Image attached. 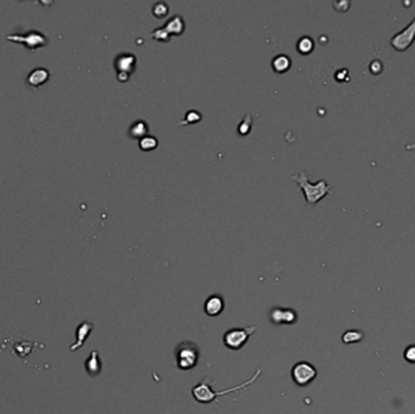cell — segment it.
Returning <instances> with one entry per match:
<instances>
[{"instance_id": "cell-1", "label": "cell", "mask_w": 415, "mask_h": 414, "mask_svg": "<svg viewBox=\"0 0 415 414\" xmlns=\"http://www.w3.org/2000/svg\"><path fill=\"white\" fill-rule=\"evenodd\" d=\"M262 372V368H259V369L255 372V374L252 375L251 378H250L248 381L243 382V384L238 385V386L232 387V389H228V390H223V391H214L213 389H211V384L210 381H208V379H204L203 381H200L199 384H197L196 386L192 387V396H193L194 401L198 402V403H203V404H208V403H220V402L217 401V397L218 396H223V395H227L231 394V392L233 391H238V390H242L245 389L247 386H249L250 384H252V382L255 381V380L257 379V378L260 377V374H261Z\"/></svg>"}, {"instance_id": "cell-2", "label": "cell", "mask_w": 415, "mask_h": 414, "mask_svg": "<svg viewBox=\"0 0 415 414\" xmlns=\"http://www.w3.org/2000/svg\"><path fill=\"white\" fill-rule=\"evenodd\" d=\"M293 181H295L299 185V187L302 190L305 199L308 205H315V203L319 202L320 199L329 195L332 191V186L327 182L325 180H319L315 183L310 182L308 178L306 176L305 171H300L299 174H294L290 176Z\"/></svg>"}, {"instance_id": "cell-3", "label": "cell", "mask_w": 415, "mask_h": 414, "mask_svg": "<svg viewBox=\"0 0 415 414\" xmlns=\"http://www.w3.org/2000/svg\"><path fill=\"white\" fill-rule=\"evenodd\" d=\"M177 368L181 370H191L199 361V348L192 341H182L175 348Z\"/></svg>"}, {"instance_id": "cell-4", "label": "cell", "mask_w": 415, "mask_h": 414, "mask_svg": "<svg viewBox=\"0 0 415 414\" xmlns=\"http://www.w3.org/2000/svg\"><path fill=\"white\" fill-rule=\"evenodd\" d=\"M256 326L247 327V328H233L223 334V344L226 348L231 350H239L249 340L250 335H252L256 331Z\"/></svg>"}, {"instance_id": "cell-5", "label": "cell", "mask_w": 415, "mask_h": 414, "mask_svg": "<svg viewBox=\"0 0 415 414\" xmlns=\"http://www.w3.org/2000/svg\"><path fill=\"white\" fill-rule=\"evenodd\" d=\"M415 42V16L412 20V22L408 26H405L403 30L396 33L390 40V44L396 51H405L409 49Z\"/></svg>"}, {"instance_id": "cell-6", "label": "cell", "mask_w": 415, "mask_h": 414, "mask_svg": "<svg viewBox=\"0 0 415 414\" xmlns=\"http://www.w3.org/2000/svg\"><path fill=\"white\" fill-rule=\"evenodd\" d=\"M317 377V370L311 363L299 362L291 368V378L299 386H306Z\"/></svg>"}, {"instance_id": "cell-7", "label": "cell", "mask_w": 415, "mask_h": 414, "mask_svg": "<svg viewBox=\"0 0 415 414\" xmlns=\"http://www.w3.org/2000/svg\"><path fill=\"white\" fill-rule=\"evenodd\" d=\"M136 66V57L135 55L129 54V52H123L119 54L114 60V67L116 69V77L118 81L126 82L130 78L131 73L133 72Z\"/></svg>"}, {"instance_id": "cell-8", "label": "cell", "mask_w": 415, "mask_h": 414, "mask_svg": "<svg viewBox=\"0 0 415 414\" xmlns=\"http://www.w3.org/2000/svg\"><path fill=\"white\" fill-rule=\"evenodd\" d=\"M7 39L14 40V42L23 43V44L31 50H35L36 48L43 47V45H45L46 43H48V39H46L45 37H43V35L35 32H31L29 34H27L26 37H22V35H7Z\"/></svg>"}, {"instance_id": "cell-9", "label": "cell", "mask_w": 415, "mask_h": 414, "mask_svg": "<svg viewBox=\"0 0 415 414\" xmlns=\"http://www.w3.org/2000/svg\"><path fill=\"white\" fill-rule=\"evenodd\" d=\"M271 319L276 324H293L298 319V315L288 307H274L271 311Z\"/></svg>"}, {"instance_id": "cell-10", "label": "cell", "mask_w": 415, "mask_h": 414, "mask_svg": "<svg viewBox=\"0 0 415 414\" xmlns=\"http://www.w3.org/2000/svg\"><path fill=\"white\" fill-rule=\"evenodd\" d=\"M223 309H225V301L220 295H210L204 304V311L210 317L218 316Z\"/></svg>"}, {"instance_id": "cell-11", "label": "cell", "mask_w": 415, "mask_h": 414, "mask_svg": "<svg viewBox=\"0 0 415 414\" xmlns=\"http://www.w3.org/2000/svg\"><path fill=\"white\" fill-rule=\"evenodd\" d=\"M163 27L169 32L170 35H180L183 33L184 31V22L183 18L180 15H175L174 17H171L170 20L166 21Z\"/></svg>"}, {"instance_id": "cell-12", "label": "cell", "mask_w": 415, "mask_h": 414, "mask_svg": "<svg viewBox=\"0 0 415 414\" xmlns=\"http://www.w3.org/2000/svg\"><path fill=\"white\" fill-rule=\"evenodd\" d=\"M48 79H49V72L46 71L45 68H43V67L35 68L34 71H32L31 73H29L28 77H27V82H28L32 86L41 85V84H43L44 82L48 81Z\"/></svg>"}, {"instance_id": "cell-13", "label": "cell", "mask_w": 415, "mask_h": 414, "mask_svg": "<svg viewBox=\"0 0 415 414\" xmlns=\"http://www.w3.org/2000/svg\"><path fill=\"white\" fill-rule=\"evenodd\" d=\"M91 331H92V323H90V322H84V323L80 324L77 329L78 341L74 344V346L70 348V350L74 351L77 350V348H79L80 346H83V344H84V341L86 340V338L89 336V334L91 333Z\"/></svg>"}, {"instance_id": "cell-14", "label": "cell", "mask_w": 415, "mask_h": 414, "mask_svg": "<svg viewBox=\"0 0 415 414\" xmlns=\"http://www.w3.org/2000/svg\"><path fill=\"white\" fill-rule=\"evenodd\" d=\"M290 65L291 61L288 55L279 54L277 55V56H274L273 60H272V68H273V71L277 72V73H284V72H286L290 68Z\"/></svg>"}, {"instance_id": "cell-15", "label": "cell", "mask_w": 415, "mask_h": 414, "mask_svg": "<svg viewBox=\"0 0 415 414\" xmlns=\"http://www.w3.org/2000/svg\"><path fill=\"white\" fill-rule=\"evenodd\" d=\"M148 125L147 123L143 122V120H136L129 128V135H130L133 139H142L146 135H148Z\"/></svg>"}, {"instance_id": "cell-16", "label": "cell", "mask_w": 415, "mask_h": 414, "mask_svg": "<svg viewBox=\"0 0 415 414\" xmlns=\"http://www.w3.org/2000/svg\"><path fill=\"white\" fill-rule=\"evenodd\" d=\"M85 368H86L87 372L90 373V375L99 374L100 370H101V362H100L99 360V353H97V351H92L90 358L85 362Z\"/></svg>"}, {"instance_id": "cell-17", "label": "cell", "mask_w": 415, "mask_h": 414, "mask_svg": "<svg viewBox=\"0 0 415 414\" xmlns=\"http://www.w3.org/2000/svg\"><path fill=\"white\" fill-rule=\"evenodd\" d=\"M296 47H298V51L300 52V54L307 55L310 54V52H312L313 48H315V42L312 40V38L306 35V37H301L300 39H299Z\"/></svg>"}, {"instance_id": "cell-18", "label": "cell", "mask_w": 415, "mask_h": 414, "mask_svg": "<svg viewBox=\"0 0 415 414\" xmlns=\"http://www.w3.org/2000/svg\"><path fill=\"white\" fill-rule=\"evenodd\" d=\"M363 338L364 334L362 333L361 331H356V329H351V331H347L342 334V341H344V344H346V345L359 343Z\"/></svg>"}, {"instance_id": "cell-19", "label": "cell", "mask_w": 415, "mask_h": 414, "mask_svg": "<svg viewBox=\"0 0 415 414\" xmlns=\"http://www.w3.org/2000/svg\"><path fill=\"white\" fill-rule=\"evenodd\" d=\"M158 140L152 135H146L145 137L138 140V147L142 151H152V149H157Z\"/></svg>"}, {"instance_id": "cell-20", "label": "cell", "mask_w": 415, "mask_h": 414, "mask_svg": "<svg viewBox=\"0 0 415 414\" xmlns=\"http://www.w3.org/2000/svg\"><path fill=\"white\" fill-rule=\"evenodd\" d=\"M152 11L155 17H165L169 14V5L164 1H158L152 6Z\"/></svg>"}, {"instance_id": "cell-21", "label": "cell", "mask_w": 415, "mask_h": 414, "mask_svg": "<svg viewBox=\"0 0 415 414\" xmlns=\"http://www.w3.org/2000/svg\"><path fill=\"white\" fill-rule=\"evenodd\" d=\"M251 125H252V118L250 115H247L244 117V119L240 122V124L238 125L237 128V132L239 135H248L249 134L250 129H251Z\"/></svg>"}, {"instance_id": "cell-22", "label": "cell", "mask_w": 415, "mask_h": 414, "mask_svg": "<svg viewBox=\"0 0 415 414\" xmlns=\"http://www.w3.org/2000/svg\"><path fill=\"white\" fill-rule=\"evenodd\" d=\"M150 35H152L153 39L160 40V42H169L170 37H171L164 27L155 28V30L150 33Z\"/></svg>"}, {"instance_id": "cell-23", "label": "cell", "mask_w": 415, "mask_h": 414, "mask_svg": "<svg viewBox=\"0 0 415 414\" xmlns=\"http://www.w3.org/2000/svg\"><path fill=\"white\" fill-rule=\"evenodd\" d=\"M403 357L410 364H415V344H410L409 346H407L403 353Z\"/></svg>"}, {"instance_id": "cell-24", "label": "cell", "mask_w": 415, "mask_h": 414, "mask_svg": "<svg viewBox=\"0 0 415 414\" xmlns=\"http://www.w3.org/2000/svg\"><path fill=\"white\" fill-rule=\"evenodd\" d=\"M200 119H201L200 113L197 112V111H189V112L186 115V118H184V120L181 123V124H184V123H196V122H199Z\"/></svg>"}]
</instances>
